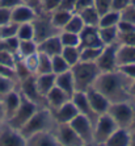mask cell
<instances>
[{
  "label": "cell",
  "instance_id": "ba28073f",
  "mask_svg": "<svg viewBox=\"0 0 135 146\" xmlns=\"http://www.w3.org/2000/svg\"><path fill=\"white\" fill-rule=\"evenodd\" d=\"M33 27H34V40L37 41V44L41 42V41L46 40V38L51 37V36L59 34V32H61L53 25L49 13L37 15V17L33 20Z\"/></svg>",
  "mask_w": 135,
  "mask_h": 146
},
{
  "label": "cell",
  "instance_id": "f546056e",
  "mask_svg": "<svg viewBox=\"0 0 135 146\" xmlns=\"http://www.w3.org/2000/svg\"><path fill=\"white\" fill-rule=\"evenodd\" d=\"M62 57L66 59L70 67L75 66L76 63L80 62V46H68V48H63L62 50Z\"/></svg>",
  "mask_w": 135,
  "mask_h": 146
},
{
  "label": "cell",
  "instance_id": "60d3db41",
  "mask_svg": "<svg viewBox=\"0 0 135 146\" xmlns=\"http://www.w3.org/2000/svg\"><path fill=\"white\" fill-rule=\"evenodd\" d=\"M17 29H18V24L11 21L8 24L0 27V37L1 38H9V37H16Z\"/></svg>",
  "mask_w": 135,
  "mask_h": 146
},
{
  "label": "cell",
  "instance_id": "4316f807",
  "mask_svg": "<svg viewBox=\"0 0 135 146\" xmlns=\"http://www.w3.org/2000/svg\"><path fill=\"white\" fill-rule=\"evenodd\" d=\"M38 53V44L36 40H25L18 42V48H17V58L18 59H24L32 54Z\"/></svg>",
  "mask_w": 135,
  "mask_h": 146
},
{
  "label": "cell",
  "instance_id": "2e32d148",
  "mask_svg": "<svg viewBox=\"0 0 135 146\" xmlns=\"http://www.w3.org/2000/svg\"><path fill=\"white\" fill-rule=\"evenodd\" d=\"M53 116L55 119V122L58 125H62V124H70L72 120L79 115L76 107L74 106V103L71 100H68L67 103H64L63 106H61L59 108L51 111Z\"/></svg>",
  "mask_w": 135,
  "mask_h": 146
},
{
  "label": "cell",
  "instance_id": "7bdbcfd3",
  "mask_svg": "<svg viewBox=\"0 0 135 146\" xmlns=\"http://www.w3.org/2000/svg\"><path fill=\"white\" fill-rule=\"evenodd\" d=\"M119 13H121V20L135 25V7H132L131 4L128 7H126L125 9H122Z\"/></svg>",
  "mask_w": 135,
  "mask_h": 146
},
{
  "label": "cell",
  "instance_id": "11a10c76",
  "mask_svg": "<svg viewBox=\"0 0 135 146\" xmlns=\"http://www.w3.org/2000/svg\"><path fill=\"white\" fill-rule=\"evenodd\" d=\"M128 94H130V98H135V79H132L131 83H130Z\"/></svg>",
  "mask_w": 135,
  "mask_h": 146
},
{
  "label": "cell",
  "instance_id": "30bf717a",
  "mask_svg": "<svg viewBox=\"0 0 135 146\" xmlns=\"http://www.w3.org/2000/svg\"><path fill=\"white\" fill-rule=\"evenodd\" d=\"M93 124L95 121H92L89 117L84 115H78L70 122L71 128L78 133V136L83 139L84 143L93 141Z\"/></svg>",
  "mask_w": 135,
  "mask_h": 146
},
{
  "label": "cell",
  "instance_id": "8992f818",
  "mask_svg": "<svg viewBox=\"0 0 135 146\" xmlns=\"http://www.w3.org/2000/svg\"><path fill=\"white\" fill-rule=\"evenodd\" d=\"M117 129H118V126L109 113L97 116V119L93 124V141L104 143Z\"/></svg>",
  "mask_w": 135,
  "mask_h": 146
},
{
  "label": "cell",
  "instance_id": "be15d7a7",
  "mask_svg": "<svg viewBox=\"0 0 135 146\" xmlns=\"http://www.w3.org/2000/svg\"><path fill=\"white\" fill-rule=\"evenodd\" d=\"M4 124V121H1V120H0V128H1V125H3Z\"/></svg>",
  "mask_w": 135,
  "mask_h": 146
},
{
  "label": "cell",
  "instance_id": "db71d44e",
  "mask_svg": "<svg viewBox=\"0 0 135 146\" xmlns=\"http://www.w3.org/2000/svg\"><path fill=\"white\" fill-rule=\"evenodd\" d=\"M25 4H28V5H30V7H33L34 9L37 11V12H40V4H41V0H22Z\"/></svg>",
  "mask_w": 135,
  "mask_h": 146
},
{
  "label": "cell",
  "instance_id": "91938a15",
  "mask_svg": "<svg viewBox=\"0 0 135 146\" xmlns=\"http://www.w3.org/2000/svg\"><path fill=\"white\" fill-rule=\"evenodd\" d=\"M130 102H131L132 107H134V109H135V98H131V99H130Z\"/></svg>",
  "mask_w": 135,
  "mask_h": 146
},
{
  "label": "cell",
  "instance_id": "b9f144b4",
  "mask_svg": "<svg viewBox=\"0 0 135 146\" xmlns=\"http://www.w3.org/2000/svg\"><path fill=\"white\" fill-rule=\"evenodd\" d=\"M21 61L24 62L25 67L29 70V72H30L32 75H36V74H37V67H38V53L29 55V57L24 58V59H21Z\"/></svg>",
  "mask_w": 135,
  "mask_h": 146
},
{
  "label": "cell",
  "instance_id": "ab89813d",
  "mask_svg": "<svg viewBox=\"0 0 135 146\" xmlns=\"http://www.w3.org/2000/svg\"><path fill=\"white\" fill-rule=\"evenodd\" d=\"M61 4H62V0H41L40 12L50 15L61 7Z\"/></svg>",
  "mask_w": 135,
  "mask_h": 146
},
{
  "label": "cell",
  "instance_id": "8fae6325",
  "mask_svg": "<svg viewBox=\"0 0 135 146\" xmlns=\"http://www.w3.org/2000/svg\"><path fill=\"white\" fill-rule=\"evenodd\" d=\"M54 134L61 146H81L84 143L83 139L78 136V133L72 129L70 124L57 125Z\"/></svg>",
  "mask_w": 135,
  "mask_h": 146
},
{
  "label": "cell",
  "instance_id": "6da1fadb",
  "mask_svg": "<svg viewBox=\"0 0 135 146\" xmlns=\"http://www.w3.org/2000/svg\"><path fill=\"white\" fill-rule=\"evenodd\" d=\"M130 83H131V79L125 76L117 68L114 71L101 72L96 79L93 87L101 94H104L110 100V103H117L131 99L128 94Z\"/></svg>",
  "mask_w": 135,
  "mask_h": 146
},
{
  "label": "cell",
  "instance_id": "484cf974",
  "mask_svg": "<svg viewBox=\"0 0 135 146\" xmlns=\"http://www.w3.org/2000/svg\"><path fill=\"white\" fill-rule=\"evenodd\" d=\"M117 61H118V66L127 65V63H134L135 62V46L119 44L118 51H117Z\"/></svg>",
  "mask_w": 135,
  "mask_h": 146
},
{
  "label": "cell",
  "instance_id": "94428289",
  "mask_svg": "<svg viewBox=\"0 0 135 146\" xmlns=\"http://www.w3.org/2000/svg\"><path fill=\"white\" fill-rule=\"evenodd\" d=\"M131 129H135V117H134V121H132V125H131Z\"/></svg>",
  "mask_w": 135,
  "mask_h": 146
},
{
  "label": "cell",
  "instance_id": "c3c4849f",
  "mask_svg": "<svg viewBox=\"0 0 135 146\" xmlns=\"http://www.w3.org/2000/svg\"><path fill=\"white\" fill-rule=\"evenodd\" d=\"M117 29H118V33L119 34H125V33H130V32L135 31V25L130 24L127 21H123L121 20L117 25Z\"/></svg>",
  "mask_w": 135,
  "mask_h": 146
},
{
  "label": "cell",
  "instance_id": "7402d4cb",
  "mask_svg": "<svg viewBox=\"0 0 135 146\" xmlns=\"http://www.w3.org/2000/svg\"><path fill=\"white\" fill-rule=\"evenodd\" d=\"M55 86L58 88H61L63 92H66L70 98L76 92V87H75V80L74 76H72L71 70L63 72V74L57 75V79H55Z\"/></svg>",
  "mask_w": 135,
  "mask_h": 146
},
{
  "label": "cell",
  "instance_id": "d590c367",
  "mask_svg": "<svg viewBox=\"0 0 135 146\" xmlns=\"http://www.w3.org/2000/svg\"><path fill=\"white\" fill-rule=\"evenodd\" d=\"M102 48H80V61L96 62L100 53H101Z\"/></svg>",
  "mask_w": 135,
  "mask_h": 146
},
{
  "label": "cell",
  "instance_id": "d6a6232c",
  "mask_svg": "<svg viewBox=\"0 0 135 146\" xmlns=\"http://www.w3.org/2000/svg\"><path fill=\"white\" fill-rule=\"evenodd\" d=\"M59 40H61L63 48H68V46H80V37L76 33H71L67 31H61L59 32Z\"/></svg>",
  "mask_w": 135,
  "mask_h": 146
},
{
  "label": "cell",
  "instance_id": "9a60e30c",
  "mask_svg": "<svg viewBox=\"0 0 135 146\" xmlns=\"http://www.w3.org/2000/svg\"><path fill=\"white\" fill-rule=\"evenodd\" d=\"M79 37H80V48H102L104 46L98 34V27L85 25L83 31L79 33Z\"/></svg>",
  "mask_w": 135,
  "mask_h": 146
},
{
  "label": "cell",
  "instance_id": "44dd1931",
  "mask_svg": "<svg viewBox=\"0 0 135 146\" xmlns=\"http://www.w3.org/2000/svg\"><path fill=\"white\" fill-rule=\"evenodd\" d=\"M68 100H71V98H70L66 92L62 91L61 88H58L57 86L49 92L47 95L45 96L46 107H47L49 109H51V111L59 108L61 106H63L64 103H67Z\"/></svg>",
  "mask_w": 135,
  "mask_h": 146
},
{
  "label": "cell",
  "instance_id": "7c38bea8",
  "mask_svg": "<svg viewBox=\"0 0 135 146\" xmlns=\"http://www.w3.org/2000/svg\"><path fill=\"white\" fill-rule=\"evenodd\" d=\"M0 146H26V138L20 130L13 129L4 122L0 128Z\"/></svg>",
  "mask_w": 135,
  "mask_h": 146
},
{
  "label": "cell",
  "instance_id": "f6af8a7d",
  "mask_svg": "<svg viewBox=\"0 0 135 146\" xmlns=\"http://www.w3.org/2000/svg\"><path fill=\"white\" fill-rule=\"evenodd\" d=\"M118 70L122 74L127 76L128 79H135V62L134 63H127V65H122L118 66Z\"/></svg>",
  "mask_w": 135,
  "mask_h": 146
},
{
  "label": "cell",
  "instance_id": "4dcf8cb0",
  "mask_svg": "<svg viewBox=\"0 0 135 146\" xmlns=\"http://www.w3.org/2000/svg\"><path fill=\"white\" fill-rule=\"evenodd\" d=\"M121 21V13L114 9H110L109 12L101 15L100 17V23H98V28L102 27H117L118 23Z\"/></svg>",
  "mask_w": 135,
  "mask_h": 146
},
{
  "label": "cell",
  "instance_id": "681fc988",
  "mask_svg": "<svg viewBox=\"0 0 135 146\" xmlns=\"http://www.w3.org/2000/svg\"><path fill=\"white\" fill-rule=\"evenodd\" d=\"M0 76H5V78H11V79L17 80L14 68L7 67V66H4V65H0ZM17 83H18V82H17Z\"/></svg>",
  "mask_w": 135,
  "mask_h": 146
},
{
  "label": "cell",
  "instance_id": "8d00e7d4",
  "mask_svg": "<svg viewBox=\"0 0 135 146\" xmlns=\"http://www.w3.org/2000/svg\"><path fill=\"white\" fill-rule=\"evenodd\" d=\"M53 72L51 70V57L46 54H42L38 51V67H37V74H50Z\"/></svg>",
  "mask_w": 135,
  "mask_h": 146
},
{
  "label": "cell",
  "instance_id": "d6986e66",
  "mask_svg": "<svg viewBox=\"0 0 135 146\" xmlns=\"http://www.w3.org/2000/svg\"><path fill=\"white\" fill-rule=\"evenodd\" d=\"M1 102H3V106H4V113H5V121L8 119H11L13 113L17 111L18 106H20L21 103V94L20 91L17 88L12 90L11 92H8L7 95L4 96L1 99Z\"/></svg>",
  "mask_w": 135,
  "mask_h": 146
},
{
  "label": "cell",
  "instance_id": "603a6c76",
  "mask_svg": "<svg viewBox=\"0 0 135 146\" xmlns=\"http://www.w3.org/2000/svg\"><path fill=\"white\" fill-rule=\"evenodd\" d=\"M55 79H57V75L53 72L36 75V86L38 88V92L43 98L55 87Z\"/></svg>",
  "mask_w": 135,
  "mask_h": 146
},
{
  "label": "cell",
  "instance_id": "3957f363",
  "mask_svg": "<svg viewBox=\"0 0 135 146\" xmlns=\"http://www.w3.org/2000/svg\"><path fill=\"white\" fill-rule=\"evenodd\" d=\"M71 72L75 80L76 91H88L93 87L96 79L101 74L96 62H83L80 61L71 67Z\"/></svg>",
  "mask_w": 135,
  "mask_h": 146
},
{
  "label": "cell",
  "instance_id": "83f0119b",
  "mask_svg": "<svg viewBox=\"0 0 135 146\" xmlns=\"http://www.w3.org/2000/svg\"><path fill=\"white\" fill-rule=\"evenodd\" d=\"M98 34L101 38V42L105 45H110L114 42H119V33L117 27H102L98 28Z\"/></svg>",
  "mask_w": 135,
  "mask_h": 146
},
{
  "label": "cell",
  "instance_id": "680465c9",
  "mask_svg": "<svg viewBox=\"0 0 135 146\" xmlns=\"http://www.w3.org/2000/svg\"><path fill=\"white\" fill-rule=\"evenodd\" d=\"M81 146H105V145H104V143H100V142H96V141H91V142L83 143Z\"/></svg>",
  "mask_w": 135,
  "mask_h": 146
},
{
  "label": "cell",
  "instance_id": "ac0fdd59",
  "mask_svg": "<svg viewBox=\"0 0 135 146\" xmlns=\"http://www.w3.org/2000/svg\"><path fill=\"white\" fill-rule=\"evenodd\" d=\"M63 50V45H62L59 36H51V37L46 38V40L38 42V51L42 54H46L49 57H54V55H59Z\"/></svg>",
  "mask_w": 135,
  "mask_h": 146
},
{
  "label": "cell",
  "instance_id": "277c9868",
  "mask_svg": "<svg viewBox=\"0 0 135 146\" xmlns=\"http://www.w3.org/2000/svg\"><path fill=\"white\" fill-rule=\"evenodd\" d=\"M108 113L111 116V119L115 121L118 128L131 129L132 121H134V117H135V109L130 100L111 103L110 107H109Z\"/></svg>",
  "mask_w": 135,
  "mask_h": 146
},
{
  "label": "cell",
  "instance_id": "816d5d0a",
  "mask_svg": "<svg viewBox=\"0 0 135 146\" xmlns=\"http://www.w3.org/2000/svg\"><path fill=\"white\" fill-rule=\"evenodd\" d=\"M128 5H130V0H113L111 9L117 11V12H121L122 9H125Z\"/></svg>",
  "mask_w": 135,
  "mask_h": 146
},
{
  "label": "cell",
  "instance_id": "1f68e13d",
  "mask_svg": "<svg viewBox=\"0 0 135 146\" xmlns=\"http://www.w3.org/2000/svg\"><path fill=\"white\" fill-rule=\"evenodd\" d=\"M51 70H53V74L59 75L68 71V70H71V67L66 62V59L62 57V54H59V55L51 57Z\"/></svg>",
  "mask_w": 135,
  "mask_h": 146
},
{
  "label": "cell",
  "instance_id": "bcb514c9",
  "mask_svg": "<svg viewBox=\"0 0 135 146\" xmlns=\"http://www.w3.org/2000/svg\"><path fill=\"white\" fill-rule=\"evenodd\" d=\"M89 7H93V0H75L74 12L75 13H80L81 11L87 9Z\"/></svg>",
  "mask_w": 135,
  "mask_h": 146
},
{
  "label": "cell",
  "instance_id": "d4e9b609",
  "mask_svg": "<svg viewBox=\"0 0 135 146\" xmlns=\"http://www.w3.org/2000/svg\"><path fill=\"white\" fill-rule=\"evenodd\" d=\"M72 15H74L72 11L64 9V8H58L57 11L53 12V13H50V20L58 31H63L64 27H66L67 23L70 21Z\"/></svg>",
  "mask_w": 135,
  "mask_h": 146
},
{
  "label": "cell",
  "instance_id": "f907efd6",
  "mask_svg": "<svg viewBox=\"0 0 135 146\" xmlns=\"http://www.w3.org/2000/svg\"><path fill=\"white\" fill-rule=\"evenodd\" d=\"M11 23V9L0 7V27Z\"/></svg>",
  "mask_w": 135,
  "mask_h": 146
},
{
  "label": "cell",
  "instance_id": "5b68a950",
  "mask_svg": "<svg viewBox=\"0 0 135 146\" xmlns=\"http://www.w3.org/2000/svg\"><path fill=\"white\" fill-rule=\"evenodd\" d=\"M38 108H41L38 104H36L34 102H32V100H29V99H26L25 96L21 95V103L18 106V108H17V111L13 113V116L11 119H8L7 121L4 122H7L8 125L12 126L13 129L20 130L30 120L32 116L37 112Z\"/></svg>",
  "mask_w": 135,
  "mask_h": 146
},
{
  "label": "cell",
  "instance_id": "9c48e42d",
  "mask_svg": "<svg viewBox=\"0 0 135 146\" xmlns=\"http://www.w3.org/2000/svg\"><path fill=\"white\" fill-rule=\"evenodd\" d=\"M17 84L20 86L17 90L20 91V94L22 96H25L26 99L34 102L40 107H46L45 98L38 92V88H37V86H36V75H30V76L22 79Z\"/></svg>",
  "mask_w": 135,
  "mask_h": 146
},
{
  "label": "cell",
  "instance_id": "7dc6e473",
  "mask_svg": "<svg viewBox=\"0 0 135 146\" xmlns=\"http://www.w3.org/2000/svg\"><path fill=\"white\" fill-rule=\"evenodd\" d=\"M119 44L123 45H130V46H135V31L130 32V33L119 34Z\"/></svg>",
  "mask_w": 135,
  "mask_h": 146
},
{
  "label": "cell",
  "instance_id": "e0dca14e",
  "mask_svg": "<svg viewBox=\"0 0 135 146\" xmlns=\"http://www.w3.org/2000/svg\"><path fill=\"white\" fill-rule=\"evenodd\" d=\"M71 102L74 103V106L76 107L79 115H84L87 117L92 120V121H96L97 119V115L93 112L91 104H89V100H88V96L84 91H76L74 95L71 96Z\"/></svg>",
  "mask_w": 135,
  "mask_h": 146
},
{
  "label": "cell",
  "instance_id": "f35d334b",
  "mask_svg": "<svg viewBox=\"0 0 135 146\" xmlns=\"http://www.w3.org/2000/svg\"><path fill=\"white\" fill-rule=\"evenodd\" d=\"M17 59L18 58H17V55L14 53H11L8 50H0V65L14 68Z\"/></svg>",
  "mask_w": 135,
  "mask_h": 146
},
{
  "label": "cell",
  "instance_id": "f5cc1de1",
  "mask_svg": "<svg viewBox=\"0 0 135 146\" xmlns=\"http://www.w3.org/2000/svg\"><path fill=\"white\" fill-rule=\"evenodd\" d=\"M21 3H24L22 0H0V7L8 8V9H13L14 7L20 5Z\"/></svg>",
  "mask_w": 135,
  "mask_h": 146
},
{
  "label": "cell",
  "instance_id": "4fadbf2b",
  "mask_svg": "<svg viewBox=\"0 0 135 146\" xmlns=\"http://www.w3.org/2000/svg\"><path fill=\"white\" fill-rule=\"evenodd\" d=\"M88 96V100H89V104H91L93 112L96 113L97 116L104 115V113H108L109 107H110V100H109L104 94L96 90L95 87H91V88L85 91Z\"/></svg>",
  "mask_w": 135,
  "mask_h": 146
},
{
  "label": "cell",
  "instance_id": "f1b7e54d",
  "mask_svg": "<svg viewBox=\"0 0 135 146\" xmlns=\"http://www.w3.org/2000/svg\"><path fill=\"white\" fill-rule=\"evenodd\" d=\"M81 20L84 21V24L87 27H98V23H100V17L101 15L98 13V11L95 7H89L87 9L81 11L80 13Z\"/></svg>",
  "mask_w": 135,
  "mask_h": 146
},
{
  "label": "cell",
  "instance_id": "7a4b0ae2",
  "mask_svg": "<svg viewBox=\"0 0 135 146\" xmlns=\"http://www.w3.org/2000/svg\"><path fill=\"white\" fill-rule=\"evenodd\" d=\"M57 125L58 124L55 122L51 109H49L47 107H41L20 129V133L25 138H29L30 136L41 132H54Z\"/></svg>",
  "mask_w": 135,
  "mask_h": 146
},
{
  "label": "cell",
  "instance_id": "e7e4bbea",
  "mask_svg": "<svg viewBox=\"0 0 135 146\" xmlns=\"http://www.w3.org/2000/svg\"><path fill=\"white\" fill-rule=\"evenodd\" d=\"M0 41H1V37H0Z\"/></svg>",
  "mask_w": 135,
  "mask_h": 146
},
{
  "label": "cell",
  "instance_id": "5bb4252c",
  "mask_svg": "<svg viewBox=\"0 0 135 146\" xmlns=\"http://www.w3.org/2000/svg\"><path fill=\"white\" fill-rule=\"evenodd\" d=\"M38 12L33 7L28 5L25 3H21L20 5L14 7L11 11V21L16 24H25V23H32L37 17Z\"/></svg>",
  "mask_w": 135,
  "mask_h": 146
},
{
  "label": "cell",
  "instance_id": "ee69618b",
  "mask_svg": "<svg viewBox=\"0 0 135 146\" xmlns=\"http://www.w3.org/2000/svg\"><path fill=\"white\" fill-rule=\"evenodd\" d=\"M113 0H93V7L98 11L100 15H104L111 9Z\"/></svg>",
  "mask_w": 135,
  "mask_h": 146
},
{
  "label": "cell",
  "instance_id": "cb8c5ba5",
  "mask_svg": "<svg viewBox=\"0 0 135 146\" xmlns=\"http://www.w3.org/2000/svg\"><path fill=\"white\" fill-rule=\"evenodd\" d=\"M105 146H130V129L118 128L106 141Z\"/></svg>",
  "mask_w": 135,
  "mask_h": 146
},
{
  "label": "cell",
  "instance_id": "e575fe53",
  "mask_svg": "<svg viewBox=\"0 0 135 146\" xmlns=\"http://www.w3.org/2000/svg\"><path fill=\"white\" fill-rule=\"evenodd\" d=\"M16 37L20 41L25 40H34V27L33 21L32 23H25V24H20L18 29H17Z\"/></svg>",
  "mask_w": 135,
  "mask_h": 146
},
{
  "label": "cell",
  "instance_id": "6125c7cd",
  "mask_svg": "<svg viewBox=\"0 0 135 146\" xmlns=\"http://www.w3.org/2000/svg\"><path fill=\"white\" fill-rule=\"evenodd\" d=\"M130 4H131L132 7H135V0H130Z\"/></svg>",
  "mask_w": 135,
  "mask_h": 146
},
{
  "label": "cell",
  "instance_id": "9f6ffc18",
  "mask_svg": "<svg viewBox=\"0 0 135 146\" xmlns=\"http://www.w3.org/2000/svg\"><path fill=\"white\" fill-rule=\"evenodd\" d=\"M130 146H135V129H130Z\"/></svg>",
  "mask_w": 135,
  "mask_h": 146
},
{
  "label": "cell",
  "instance_id": "6f0895ef",
  "mask_svg": "<svg viewBox=\"0 0 135 146\" xmlns=\"http://www.w3.org/2000/svg\"><path fill=\"white\" fill-rule=\"evenodd\" d=\"M0 120L1 121H5V113H4V106H3V102L0 100Z\"/></svg>",
  "mask_w": 135,
  "mask_h": 146
},
{
  "label": "cell",
  "instance_id": "74e56055",
  "mask_svg": "<svg viewBox=\"0 0 135 146\" xmlns=\"http://www.w3.org/2000/svg\"><path fill=\"white\" fill-rule=\"evenodd\" d=\"M16 86H17V80L11 78H5V76H0V100L7 95L8 92L17 88Z\"/></svg>",
  "mask_w": 135,
  "mask_h": 146
},
{
  "label": "cell",
  "instance_id": "ffe728a7",
  "mask_svg": "<svg viewBox=\"0 0 135 146\" xmlns=\"http://www.w3.org/2000/svg\"><path fill=\"white\" fill-rule=\"evenodd\" d=\"M26 146H61L54 132H41L26 138Z\"/></svg>",
  "mask_w": 135,
  "mask_h": 146
},
{
  "label": "cell",
  "instance_id": "52a82bcc",
  "mask_svg": "<svg viewBox=\"0 0 135 146\" xmlns=\"http://www.w3.org/2000/svg\"><path fill=\"white\" fill-rule=\"evenodd\" d=\"M119 48V42H114L110 45H105L101 53L98 55L96 65L98 66L101 72L114 71L118 68V61H117V51Z\"/></svg>",
  "mask_w": 135,
  "mask_h": 146
},
{
  "label": "cell",
  "instance_id": "836d02e7",
  "mask_svg": "<svg viewBox=\"0 0 135 146\" xmlns=\"http://www.w3.org/2000/svg\"><path fill=\"white\" fill-rule=\"evenodd\" d=\"M85 27L84 21L81 20V17L79 13H75L71 16V19H70V21L67 23V25L64 27L63 31H67V32H71V33H76L79 34L81 31H83V28Z\"/></svg>",
  "mask_w": 135,
  "mask_h": 146
}]
</instances>
